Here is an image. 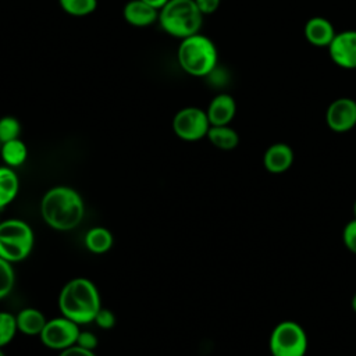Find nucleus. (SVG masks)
Returning <instances> with one entry per match:
<instances>
[{
    "label": "nucleus",
    "instance_id": "f257e3e1",
    "mask_svg": "<svg viewBox=\"0 0 356 356\" xmlns=\"http://www.w3.org/2000/svg\"><path fill=\"white\" fill-rule=\"evenodd\" d=\"M43 220L57 231H70L79 225L85 214L81 195L70 186H54L40 203Z\"/></svg>",
    "mask_w": 356,
    "mask_h": 356
},
{
    "label": "nucleus",
    "instance_id": "f03ea898",
    "mask_svg": "<svg viewBox=\"0 0 356 356\" xmlns=\"http://www.w3.org/2000/svg\"><path fill=\"white\" fill-rule=\"evenodd\" d=\"M58 307L64 317L78 325L92 323L102 307L99 291L90 280L74 278L63 286L58 295Z\"/></svg>",
    "mask_w": 356,
    "mask_h": 356
},
{
    "label": "nucleus",
    "instance_id": "7ed1b4c3",
    "mask_svg": "<svg viewBox=\"0 0 356 356\" xmlns=\"http://www.w3.org/2000/svg\"><path fill=\"white\" fill-rule=\"evenodd\" d=\"M177 60L181 70L188 75L203 78L217 68L218 51L214 42L199 32L181 39Z\"/></svg>",
    "mask_w": 356,
    "mask_h": 356
},
{
    "label": "nucleus",
    "instance_id": "20e7f679",
    "mask_svg": "<svg viewBox=\"0 0 356 356\" xmlns=\"http://www.w3.org/2000/svg\"><path fill=\"white\" fill-rule=\"evenodd\" d=\"M204 15L195 0H168L159 10V24L170 36L179 40L200 32Z\"/></svg>",
    "mask_w": 356,
    "mask_h": 356
},
{
    "label": "nucleus",
    "instance_id": "39448f33",
    "mask_svg": "<svg viewBox=\"0 0 356 356\" xmlns=\"http://www.w3.org/2000/svg\"><path fill=\"white\" fill-rule=\"evenodd\" d=\"M33 232L22 220L11 218L0 222V257L7 261H21L32 250Z\"/></svg>",
    "mask_w": 356,
    "mask_h": 356
},
{
    "label": "nucleus",
    "instance_id": "423d86ee",
    "mask_svg": "<svg viewBox=\"0 0 356 356\" xmlns=\"http://www.w3.org/2000/svg\"><path fill=\"white\" fill-rule=\"evenodd\" d=\"M307 337L302 325L295 321L277 324L270 335V350L273 356H305Z\"/></svg>",
    "mask_w": 356,
    "mask_h": 356
},
{
    "label": "nucleus",
    "instance_id": "0eeeda50",
    "mask_svg": "<svg viewBox=\"0 0 356 356\" xmlns=\"http://www.w3.org/2000/svg\"><path fill=\"white\" fill-rule=\"evenodd\" d=\"M210 127L206 110L195 106L178 110L172 118V129L175 135L186 142H195L207 136Z\"/></svg>",
    "mask_w": 356,
    "mask_h": 356
},
{
    "label": "nucleus",
    "instance_id": "6e6552de",
    "mask_svg": "<svg viewBox=\"0 0 356 356\" xmlns=\"http://www.w3.org/2000/svg\"><path fill=\"white\" fill-rule=\"evenodd\" d=\"M79 331L76 323L63 316L47 321L39 337L47 348L64 350L76 343Z\"/></svg>",
    "mask_w": 356,
    "mask_h": 356
},
{
    "label": "nucleus",
    "instance_id": "1a4fd4ad",
    "mask_svg": "<svg viewBox=\"0 0 356 356\" xmlns=\"http://www.w3.org/2000/svg\"><path fill=\"white\" fill-rule=\"evenodd\" d=\"M325 121L334 132H348L356 127V100L339 97L330 103L325 111Z\"/></svg>",
    "mask_w": 356,
    "mask_h": 356
},
{
    "label": "nucleus",
    "instance_id": "9d476101",
    "mask_svg": "<svg viewBox=\"0 0 356 356\" xmlns=\"http://www.w3.org/2000/svg\"><path fill=\"white\" fill-rule=\"evenodd\" d=\"M331 60L341 68L356 70V31L337 32L328 46Z\"/></svg>",
    "mask_w": 356,
    "mask_h": 356
},
{
    "label": "nucleus",
    "instance_id": "9b49d317",
    "mask_svg": "<svg viewBox=\"0 0 356 356\" xmlns=\"http://www.w3.org/2000/svg\"><path fill=\"white\" fill-rule=\"evenodd\" d=\"M127 24L136 28H146L159 22V10L143 0H129L122 8Z\"/></svg>",
    "mask_w": 356,
    "mask_h": 356
},
{
    "label": "nucleus",
    "instance_id": "f8f14e48",
    "mask_svg": "<svg viewBox=\"0 0 356 356\" xmlns=\"http://www.w3.org/2000/svg\"><path fill=\"white\" fill-rule=\"evenodd\" d=\"M210 125H229L236 114L235 99L229 93L216 95L206 110Z\"/></svg>",
    "mask_w": 356,
    "mask_h": 356
},
{
    "label": "nucleus",
    "instance_id": "ddd939ff",
    "mask_svg": "<svg viewBox=\"0 0 356 356\" xmlns=\"http://www.w3.org/2000/svg\"><path fill=\"white\" fill-rule=\"evenodd\" d=\"M306 40L316 47H327L331 44L335 36L334 25L324 17H312L305 24L303 29Z\"/></svg>",
    "mask_w": 356,
    "mask_h": 356
},
{
    "label": "nucleus",
    "instance_id": "4468645a",
    "mask_svg": "<svg viewBox=\"0 0 356 356\" xmlns=\"http://www.w3.org/2000/svg\"><path fill=\"white\" fill-rule=\"evenodd\" d=\"M293 163V150L286 143L271 145L263 156L264 168L273 174L285 172Z\"/></svg>",
    "mask_w": 356,
    "mask_h": 356
},
{
    "label": "nucleus",
    "instance_id": "2eb2a0df",
    "mask_svg": "<svg viewBox=\"0 0 356 356\" xmlns=\"http://www.w3.org/2000/svg\"><path fill=\"white\" fill-rule=\"evenodd\" d=\"M17 328L25 335H40L46 325V318L42 312L33 307L22 309L17 316Z\"/></svg>",
    "mask_w": 356,
    "mask_h": 356
},
{
    "label": "nucleus",
    "instance_id": "dca6fc26",
    "mask_svg": "<svg viewBox=\"0 0 356 356\" xmlns=\"http://www.w3.org/2000/svg\"><path fill=\"white\" fill-rule=\"evenodd\" d=\"M207 139L213 146L221 150H232L239 143L238 132L229 125H211L207 132Z\"/></svg>",
    "mask_w": 356,
    "mask_h": 356
},
{
    "label": "nucleus",
    "instance_id": "f3484780",
    "mask_svg": "<svg viewBox=\"0 0 356 356\" xmlns=\"http://www.w3.org/2000/svg\"><path fill=\"white\" fill-rule=\"evenodd\" d=\"M85 245L95 254L106 253L113 246V235L104 227L90 228L85 235Z\"/></svg>",
    "mask_w": 356,
    "mask_h": 356
},
{
    "label": "nucleus",
    "instance_id": "a211bd4d",
    "mask_svg": "<svg viewBox=\"0 0 356 356\" xmlns=\"http://www.w3.org/2000/svg\"><path fill=\"white\" fill-rule=\"evenodd\" d=\"M19 182L11 167H0V209L10 204L18 193Z\"/></svg>",
    "mask_w": 356,
    "mask_h": 356
},
{
    "label": "nucleus",
    "instance_id": "6ab92c4d",
    "mask_svg": "<svg viewBox=\"0 0 356 356\" xmlns=\"http://www.w3.org/2000/svg\"><path fill=\"white\" fill-rule=\"evenodd\" d=\"M0 156L8 167H19L28 157V149L26 145L19 138H17L1 143Z\"/></svg>",
    "mask_w": 356,
    "mask_h": 356
},
{
    "label": "nucleus",
    "instance_id": "aec40b11",
    "mask_svg": "<svg viewBox=\"0 0 356 356\" xmlns=\"http://www.w3.org/2000/svg\"><path fill=\"white\" fill-rule=\"evenodd\" d=\"M64 13L72 17H86L97 7V0H58Z\"/></svg>",
    "mask_w": 356,
    "mask_h": 356
},
{
    "label": "nucleus",
    "instance_id": "412c9836",
    "mask_svg": "<svg viewBox=\"0 0 356 356\" xmlns=\"http://www.w3.org/2000/svg\"><path fill=\"white\" fill-rule=\"evenodd\" d=\"M17 330L15 316L7 312H0V348L13 341Z\"/></svg>",
    "mask_w": 356,
    "mask_h": 356
},
{
    "label": "nucleus",
    "instance_id": "4be33fe9",
    "mask_svg": "<svg viewBox=\"0 0 356 356\" xmlns=\"http://www.w3.org/2000/svg\"><path fill=\"white\" fill-rule=\"evenodd\" d=\"M21 124L13 115H4L0 118V142H8L19 138Z\"/></svg>",
    "mask_w": 356,
    "mask_h": 356
},
{
    "label": "nucleus",
    "instance_id": "5701e85b",
    "mask_svg": "<svg viewBox=\"0 0 356 356\" xmlns=\"http://www.w3.org/2000/svg\"><path fill=\"white\" fill-rule=\"evenodd\" d=\"M15 275L11 263L0 257V299L6 298L14 286Z\"/></svg>",
    "mask_w": 356,
    "mask_h": 356
},
{
    "label": "nucleus",
    "instance_id": "b1692460",
    "mask_svg": "<svg viewBox=\"0 0 356 356\" xmlns=\"http://www.w3.org/2000/svg\"><path fill=\"white\" fill-rule=\"evenodd\" d=\"M342 239L345 246L356 254V218H353L352 221H349L345 228H343V234H342Z\"/></svg>",
    "mask_w": 356,
    "mask_h": 356
},
{
    "label": "nucleus",
    "instance_id": "393cba45",
    "mask_svg": "<svg viewBox=\"0 0 356 356\" xmlns=\"http://www.w3.org/2000/svg\"><path fill=\"white\" fill-rule=\"evenodd\" d=\"M93 321L97 324V327H100L103 330H111L115 325V316L111 310L100 307V310L95 316Z\"/></svg>",
    "mask_w": 356,
    "mask_h": 356
},
{
    "label": "nucleus",
    "instance_id": "a878e982",
    "mask_svg": "<svg viewBox=\"0 0 356 356\" xmlns=\"http://www.w3.org/2000/svg\"><path fill=\"white\" fill-rule=\"evenodd\" d=\"M75 345L89 349V350H93L97 346V338L92 331H79Z\"/></svg>",
    "mask_w": 356,
    "mask_h": 356
},
{
    "label": "nucleus",
    "instance_id": "bb28decb",
    "mask_svg": "<svg viewBox=\"0 0 356 356\" xmlns=\"http://www.w3.org/2000/svg\"><path fill=\"white\" fill-rule=\"evenodd\" d=\"M221 0H195L197 8L202 11L203 15H210L217 11L220 7Z\"/></svg>",
    "mask_w": 356,
    "mask_h": 356
},
{
    "label": "nucleus",
    "instance_id": "cd10ccee",
    "mask_svg": "<svg viewBox=\"0 0 356 356\" xmlns=\"http://www.w3.org/2000/svg\"><path fill=\"white\" fill-rule=\"evenodd\" d=\"M58 356H96V355L93 353V350L81 348L78 345H72V346L61 350Z\"/></svg>",
    "mask_w": 356,
    "mask_h": 356
},
{
    "label": "nucleus",
    "instance_id": "c85d7f7f",
    "mask_svg": "<svg viewBox=\"0 0 356 356\" xmlns=\"http://www.w3.org/2000/svg\"><path fill=\"white\" fill-rule=\"evenodd\" d=\"M145 3H147V4H150L152 7H154V8H157V10H160L168 0H143Z\"/></svg>",
    "mask_w": 356,
    "mask_h": 356
},
{
    "label": "nucleus",
    "instance_id": "c756f323",
    "mask_svg": "<svg viewBox=\"0 0 356 356\" xmlns=\"http://www.w3.org/2000/svg\"><path fill=\"white\" fill-rule=\"evenodd\" d=\"M350 305H352V309L356 312V293L353 295V298H352V303H350Z\"/></svg>",
    "mask_w": 356,
    "mask_h": 356
},
{
    "label": "nucleus",
    "instance_id": "7c9ffc66",
    "mask_svg": "<svg viewBox=\"0 0 356 356\" xmlns=\"http://www.w3.org/2000/svg\"><path fill=\"white\" fill-rule=\"evenodd\" d=\"M353 216H355V218H356V200H355V203H353Z\"/></svg>",
    "mask_w": 356,
    "mask_h": 356
},
{
    "label": "nucleus",
    "instance_id": "2f4dec72",
    "mask_svg": "<svg viewBox=\"0 0 356 356\" xmlns=\"http://www.w3.org/2000/svg\"><path fill=\"white\" fill-rule=\"evenodd\" d=\"M0 356H6V353L1 350V348H0Z\"/></svg>",
    "mask_w": 356,
    "mask_h": 356
},
{
    "label": "nucleus",
    "instance_id": "473e14b6",
    "mask_svg": "<svg viewBox=\"0 0 356 356\" xmlns=\"http://www.w3.org/2000/svg\"><path fill=\"white\" fill-rule=\"evenodd\" d=\"M0 147H1V142H0Z\"/></svg>",
    "mask_w": 356,
    "mask_h": 356
}]
</instances>
